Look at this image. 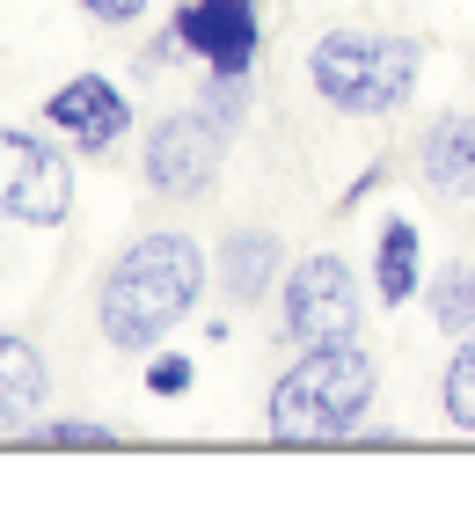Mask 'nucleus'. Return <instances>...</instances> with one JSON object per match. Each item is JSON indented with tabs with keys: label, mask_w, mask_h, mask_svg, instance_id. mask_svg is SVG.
<instances>
[{
	"label": "nucleus",
	"mask_w": 475,
	"mask_h": 512,
	"mask_svg": "<svg viewBox=\"0 0 475 512\" xmlns=\"http://www.w3.org/2000/svg\"><path fill=\"white\" fill-rule=\"evenodd\" d=\"M373 395H380V366H373V352H366L359 337H351V344H315V352H300L271 381L264 425H271L278 447H329V439H359Z\"/></svg>",
	"instance_id": "obj_2"
},
{
	"label": "nucleus",
	"mask_w": 475,
	"mask_h": 512,
	"mask_svg": "<svg viewBox=\"0 0 475 512\" xmlns=\"http://www.w3.org/2000/svg\"><path fill=\"white\" fill-rule=\"evenodd\" d=\"M278 322H285V344H300V352H315V344H351L359 322H366L359 271H351L337 249L300 256V264L278 278Z\"/></svg>",
	"instance_id": "obj_4"
},
{
	"label": "nucleus",
	"mask_w": 475,
	"mask_h": 512,
	"mask_svg": "<svg viewBox=\"0 0 475 512\" xmlns=\"http://www.w3.org/2000/svg\"><path fill=\"white\" fill-rule=\"evenodd\" d=\"M44 395H52V374H44L37 344H30V337H15V330H0V432H15V439H22V432L37 425Z\"/></svg>",
	"instance_id": "obj_11"
},
{
	"label": "nucleus",
	"mask_w": 475,
	"mask_h": 512,
	"mask_svg": "<svg viewBox=\"0 0 475 512\" xmlns=\"http://www.w3.org/2000/svg\"><path fill=\"white\" fill-rule=\"evenodd\" d=\"M424 44L402 30H322L307 52V81L344 118H395L417 96Z\"/></svg>",
	"instance_id": "obj_3"
},
{
	"label": "nucleus",
	"mask_w": 475,
	"mask_h": 512,
	"mask_svg": "<svg viewBox=\"0 0 475 512\" xmlns=\"http://www.w3.org/2000/svg\"><path fill=\"white\" fill-rule=\"evenodd\" d=\"M417 183L432 198H475V118L468 110H439L417 132Z\"/></svg>",
	"instance_id": "obj_9"
},
{
	"label": "nucleus",
	"mask_w": 475,
	"mask_h": 512,
	"mask_svg": "<svg viewBox=\"0 0 475 512\" xmlns=\"http://www.w3.org/2000/svg\"><path fill=\"white\" fill-rule=\"evenodd\" d=\"M198 103H205L220 125H242V118H249V103H256V74H212V66H205Z\"/></svg>",
	"instance_id": "obj_16"
},
{
	"label": "nucleus",
	"mask_w": 475,
	"mask_h": 512,
	"mask_svg": "<svg viewBox=\"0 0 475 512\" xmlns=\"http://www.w3.org/2000/svg\"><path fill=\"white\" fill-rule=\"evenodd\" d=\"M44 125H52L74 154H110L117 139L132 132V103H125V88H117V81L74 74V81H59L52 96H44Z\"/></svg>",
	"instance_id": "obj_8"
},
{
	"label": "nucleus",
	"mask_w": 475,
	"mask_h": 512,
	"mask_svg": "<svg viewBox=\"0 0 475 512\" xmlns=\"http://www.w3.org/2000/svg\"><path fill=\"white\" fill-rule=\"evenodd\" d=\"M169 30L183 44V59L212 66V74H256V52H264V0H183Z\"/></svg>",
	"instance_id": "obj_7"
},
{
	"label": "nucleus",
	"mask_w": 475,
	"mask_h": 512,
	"mask_svg": "<svg viewBox=\"0 0 475 512\" xmlns=\"http://www.w3.org/2000/svg\"><path fill=\"white\" fill-rule=\"evenodd\" d=\"M278 278H285L278 227H234L220 242V256H212V286H220L234 308H256L264 293H278Z\"/></svg>",
	"instance_id": "obj_10"
},
{
	"label": "nucleus",
	"mask_w": 475,
	"mask_h": 512,
	"mask_svg": "<svg viewBox=\"0 0 475 512\" xmlns=\"http://www.w3.org/2000/svg\"><path fill=\"white\" fill-rule=\"evenodd\" d=\"M22 439H37V447H117V425H103V417H44V425H30Z\"/></svg>",
	"instance_id": "obj_15"
},
{
	"label": "nucleus",
	"mask_w": 475,
	"mask_h": 512,
	"mask_svg": "<svg viewBox=\"0 0 475 512\" xmlns=\"http://www.w3.org/2000/svg\"><path fill=\"white\" fill-rule=\"evenodd\" d=\"M227 139H234V125H220L205 103L154 118V125H147V147H139L147 191H154V198H176V205L205 198L212 183H220V169H227Z\"/></svg>",
	"instance_id": "obj_5"
},
{
	"label": "nucleus",
	"mask_w": 475,
	"mask_h": 512,
	"mask_svg": "<svg viewBox=\"0 0 475 512\" xmlns=\"http://www.w3.org/2000/svg\"><path fill=\"white\" fill-rule=\"evenodd\" d=\"M205 286H212V256L183 227H154V235H132L103 264L95 322H103V337L117 352H154L183 315H198Z\"/></svg>",
	"instance_id": "obj_1"
},
{
	"label": "nucleus",
	"mask_w": 475,
	"mask_h": 512,
	"mask_svg": "<svg viewBox=\"0 0 475 512\" xmlns=\"http://www.w3.org/2000/svg\"><path fill=\"white\" fill-rule=\"evenodd\" d=\"M417 286H424V235L410 220H388L373 242V293L380 308H402V300H417Z\"/></svg>",
	"instance_id": "obj_12"
},
{
	"label": "nucleus",
	"mask_w": 475,
	"mask_h": 512,
	"mask_svg": "<svg viewBox=\"0 0 475 512\" xmlns=\"http://www.w3.org/2000/svg\"><path fill=\"white\" fill-rule=\"evenodd\" d=\"M424 308H432V322L446 337L475 330V264L468 256H454V264H439L432 278H424Z\"/></svg>",
	"instance_id": "obj_13"
},
{
	"label": "nucleus",
	"mask_w": 475,
	"mask_h": 512,
	"mask_svg": "<svg viewBox=\"0 0 475 512\" xmlns=\"http://www.w3.org/2000/svg\"><path fill=\"white\" fill-rule=\"evenodd\" d=\"M74 213V161L44 132H0V220L15 227H59Z\"/></svg>",
	"instance_id": "obj_6"
},
{
	"label": "nucleus",
	"mask_w": 475,
	"mask_h": 512,
	"mask_svg": "<svg viewBox=\"0 0 475 512\" xmlns=\"http://www.w3.org/2000/svg\"><path fill=\"white\" fill-rule=\"evenodd\" d=\"M147 388H154V395H183V388H190V359H183V352H161V359L147 366Z\"/></svg>",
	"instance_id": "obj_17"
},
{
	"label": "nucleus",
	"mask_w": 475,
	"mask_h": 512,
	"mask_svg": "<svg viewBox=\"0 0 475 512\" xmlns=\"http://www.w3.org/2000/svg\"><path fill=\"white\" fill-rule=\"evenodd\" d=\"M154 0H81V15H95V22H110V30H125V22H139Z\"/></svg>",
	"instance_id": "obj_18"
},
{
	"label": "nucleus",
	"mask_w": 475,
	"mask_h": 512,
	"mask_svg": "<svg viewBox=\"0 0 475 512\" xmlns=\"http://www.w3.org/2000/svg\"><path fill=\"white\" fill-rule=\"evenodd\" d=\"M439 403H446V425H454V432H475V330L454 344V359H446Z\"/></svg>",
	"instance_id": "obj_14"
}]
</instances>
